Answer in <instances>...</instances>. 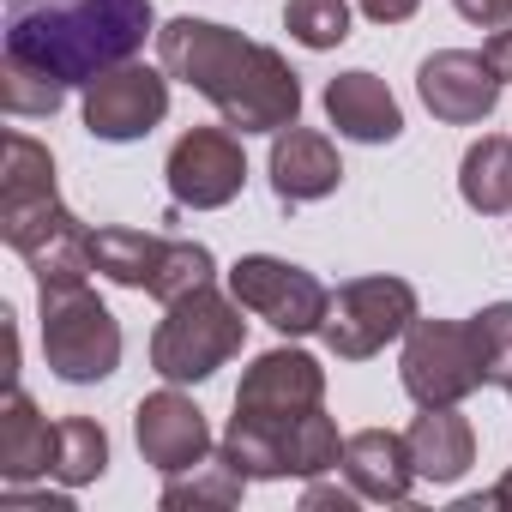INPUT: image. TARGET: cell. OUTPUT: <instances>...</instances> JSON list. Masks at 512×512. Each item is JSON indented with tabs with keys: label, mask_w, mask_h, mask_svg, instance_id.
Here are the masks:
<instances>
[{
	"label": "cell",
	"mask_w": 512,
	"mask_h": 512,
	"mask_svg": "<svg viewBox=\"0 0 512 512\" xmlns=\"http://www.w3.org/2000/svg\"><path fill=\"white\" fill-rule=\"evenodd\" d=\"M326 404V368L308 350H266L235 386V416L223 428V452L247 470V482H278L290 476L284 434Z\"/></svg>",
	"instance_id": "4"
},
{
	"label": "cell",
	"mask_w": 512,
	"mask_h": 512,
	"mask_svg": "<svg viewBox=\"0 0 512 512\" xmlns=\"http://www.w3.org/2000/svg\"><path fill=\"white\" fill-rule=\"evenodd\" d=\"M398 380L404 392L434 410V404H464L470 392L488 386V356L470 320H422L404 332V356H398Z\"/></svg>",
	"instance_id": "8"
},
{
	"label": "cell",
	"mask_w": 512,
	"mask_h": 512,
	"mask_svg": "<svg viewBox=\"0 0 512 512\" xmlns=\"http://www.w3.org/2000/svg\"><path fill=\"white\" fill-rule=\"evenodd\" d=\"M272 193L278 205H314L326 193H338L344 181V163H338V145L314 127H284L272 133Z\"/></svg>",
	"instance_id": "15"
},
{
	"label": "cell",
	"mask_w": 512,
	"mask_h": 512,
	"mask_svg": "<svg viewBox=\"0 0 512 512\" xmlns=\"http://www.w3.org/2000/svg\"><path fill=\"white\" fill-rule=\"evenodd\" d=\"M133 440H139V458H145L151 470H163V476H181V470H193L199 458L217 452L205 410H199L187 392H175V386L139 398V410H133Z\"/></svg>",
	"instance_id": "14"
},
{
	"label": "cell",
	"mask_w": 512,
	"mask_h": 512,
	"mask_svg": "<svg viewBox=\"0 0 512 512\" xmlns=\"http://www.w3.org/2000/svg\"><path fill=\"white\" fill-rule=\"evenodd\" d=\"M416 91H422V103H428L434 121H446V127H476V121L494 115L506 79L494 73V61H488L482 49H440V55L422 61Z\"/></svg>",
	"instance_id": "13"
},
{
	"label": "cell",
	"mask_w": 512,
	"mask_h": 512,
	"mask_svg": "<svg viewBox=\"0 0 512 512\" xmlns=\"http://www.w3.org/2000/svg\"><path fill=\"white\" fill-rule=\"evenodd\" d=\"M344 482L362 500L398 506L410 494V482H416L404 434H392V428H356V434H344Z\"/></svg>",
	"instance_id": "18"
},
{
	"label": "cell",
	"mask_w": 512,
	"mask_h": 512,
	"mask_svg": "<svg viewBox=\"0 0 512 512\" xmlns=\"http://www.w3.org/2000/svg\"><path fill=\"white\" fill-rule=\"evenodd\" d=\"M452 7H458L470 25H482V31H500V25H512V0H452Z\"/></svg>",
	"instance_id": "25"
},
{
	"label": "cell",
	"mask_w": 512,
	"mask_h": 512,
	"mask_svg": "<svg viewBox=\"0 0 512 512\" xmlns=\"http://www.w3.org/2000/svg\"><path fill=\"white\" fill-rule=\"evenodd\" d=\"M470 326H476L482 356H488V386H512V302L482 308Z\"/></svg>",
	"instance_id": "24"
},
{
	"label": "cell",
	"mask_w": 512,
	"mask_h": 512,
	"mask_svg": "<svg viewBox=\"0 0 512 512\" xmlns=\"http://www.w3.org/2000/svg\"><path fill=\"white\" fill-rule=\"evenodd\" d=\"M145 37H157L151 0H7L0 67H25L73 91L121 61H139Z\"/></svg>",
	"instance_id": "2"
},
{
	"label": "cell",
	"mask_w": 512,
	"mask_h": 512,
	"mask_svg": "<svg viewBox=\"0 0 512 512\" xmlns=\"http://www.w3.org/2000/svg\"><path fill=\"white\" fill-rule=\"evenodd\" d=\"M37 476H55V428L31 404V392L13 380L7 386V404H0V482L25 488Z\"/></svg>",
	"instance_id": "17"
},
{
	"label": "cell",
	"mask_w": 512,
	"mask_h": 512,
	"mask_svg": "<svg viewBox=\"0 0 512 512\" xmlns=\"http://www.w3.org/2000/svg\"><path fill=\"white\" fill-rule=\"evenodd\" d=\"M326 121L344 133V139H356V145H392L398 133H404V109H398V97L386 91V79H374V73H338L332 85H326Z\"/></svg>",
	"instance_id": "16"
},
{
	"label": "cell",
	"mask_w": 512,
	"mask_h": 512,
	"mask_svg": "<svg viewBox=\"0 0 512 512\" xmlns=\"http://www.w3.org/2000/svg\"><path fill=\"white\" fill-rule=\"evenodd\" d=\"M482 55H488V61H494V73H500V79L512 85V25H500V31H494V37L482 43Z\"/></svg>",
	"instance_id": "28"
},
{
	"label": "cell",
	"mask_w": 512,
	"mask_h": 512,
	"mask_svg": "<svg viewBox=\"0 0 512 512\" xmlns=\"http://www.w3.org/2000/svg\"><path fill=\"white\" fill-rule=\"evenodd\" d=\"M157 61L169 79L193 85L223 115V127H235L241 139L247 133H284L302 115L296 67L272 43H253L217 19H193V13L169 19L157 31Z\"/></svg>",
	"instance_id": "1"
},
{
	"label": "cell",
	"mask_w": 512,
	"mask_h": 512,
	"mask_svg": "<svg viewBox=\"0 0 512 512\" xmlns=\"http://www.w3.org/2000/svg\"><path fill=\"white\" fill-rule=\"evenodd\" d=\"M0 241L25 253L37 284H85L91 229L55 193V157L31 133H7V169H0Z\"/></svg>",
	"instance_id": "3"
},
{
	"label": "cell",
	"mask_w": 512,
	"mask_h": 512,
	"mask_svg": "<svg viewBox=\"0 0 512 512\" xmlns=\"http://www.w3.org/2000/svg\"><path fill=\"white\" fill-rule=\"evenodd\" d=\"M247 494V470L217 446L211 458H199L193 470H181V476H169V488H163V512H199V506H235Z\"/></svg>",
	"instance_id": "21"
},
{
	"label": "cell",
	"mask_w": 512,
	"mask_h": 512,
	"mask_svg": "<svg viewBox=\"0 0 512 512\" xmlns=\"http://www.w3.org/2000/svg\"><path fill=\"white\" fill-rule=\"evenodd\" d=\"M404 446H410V464H416V482H458L470 464H476V428L458 416V404H434L422 410L410 428H404Z\"/></svg>",
	"instance_id": "19"
},
{
	"label": "cell",
	"mask_w": 512,
	"mask_h": 512,
	"mask_svg": "<svg viewBox=\"0 0 512 512\" xmlns=\"http://www.w3.org/2000/svg\"><path fill=\"white\" fill-rule=\"evenodd\" d=\"M284 31L302 49H338L350 37V0H284Z\"/></svg>",
	"instance_id": "23"
},
{
	"label": "cell",
	"mask_w": 512,
	"mask_h": 512,
	"mask_svg": "<svg viewBox=\"0 0 512 512\" xmlns=\"http://www.w3.org/2000/svg\"><path fill=\"white\" fill-rule=\"evenodd\" d=\"M91 266L121 290L157 296L163 308L199 284H217V260H211L205 241H169V235H145V229H97Z\"/></svg>",
	"instance_id": "7"
},
{
	"label": "cell",
	"mask_w": 512,
	"mask_h": 512,
	"mask_svg": "<svg viewBox=\"0 0 512 512\" xmlns=\"http://www.w3.org/2000/svg\"><path fill=\"white\" fill-rule=\"evenodd\" d=\"M169 115V73L145 61H121L85 85V133L103 145H133Z\"/></svg>",
	"instance_id": "11"
},
{
	"label": "cell",
	"mask_w": 512,
	"mask_h": 512,
	"mask_svg": "<svg viewBox=\"0 0 512 512\" xmlns=\"http://www.w3.org/2000/svg\"><path fill=\"white\" fill-rule=\"evenodd\" d=\"M356 500H362V494H356L350 482L338 488V482H314V476H308V494H302V506H308V512H320V506H338V512H350Z\"/></svg>",
	"instance_id": "26"
},
{
	"label": "cell",
	"mask_w": 512,
	"mask_h": 512,
	"mask_svg": "<svg viewBox=\"0 0 512 512\" xmlns=\"http://www.w3.org/2000/svg\"><path fill=\"white\" fill-rule=\"evenodd\" d=\"M241 338H247L241 302L223 296L217 284H199V290H187L181 302H169L163 326L151 332V368H157L169 386H199V380H211L223 362L241 356Z\"/></svg>",
	"instance_id": "5"
},
{
	"label": "cell",
	"mask_w": 512,
	"mask_h": 512,
	"mask_svg": "<svg viewBox=\"0 0 512 512\" xmlns=\"http://www.w3.org/2000/svg\"><path fill=\"white\" fill-rule=\"evenodd\" d=\"M410 326H416V290L404 278H350L338 284L320 338L338 362H368Z\"/></svg>",
	"instance_id": "9"
},
{
	"label": "cell",
	"mask_w": 512,
	"mask_h": 512,
	"mask_svg": "<svg viewBox=\"0 0 512 512\" xmlns=\"http://www.w3.org/2000/svg\"><path fill=\"white\" fill-rule=\"evenodd\" d=\"M229 296L260 314L266 326H278L284 338H308L326 326V308H332V290L308 272V266H290L278 253H241L229 266Z\"/></svg>",
	"instance_id": "10"
},
{
	"label": "cell",
	"mask_w": 512,
	"mask_h": 512,
	"mask_svg": "<svg viewBox=\"0 0 512 512\" xmlns=\"http://www.w3.org/2000/svg\"><path fill=\"white\" fill-rule=\"evenodd\" d=\"M482 506H506V512H512V470H506V476H500V482H494L488 494H476V500H464V512H482Z\"/></svg>",
	"instance_id": "29"
},
{
	"label": "cell",
	"mask_w": 512,
	"mask_h": 512,
	"mask_svg": "<svg viewBox=\"0 0 512 512\" xmlns=\"http://www.w3.org/2000/svg\"><path fill=\"white\" fill-rule=\"evenodd\" d=\"M43 308V362L67 386H97L121 368V326L91 296V284H37Z\"/></svg>",
	"instance_id": "6"
},
{
	"label": "cell",
	"mask_w": 512,
	"mask_h": 512,
	"mask_svg": "<svg viewBox=\"0 0 512 512\" xmlns=\"http://www.w3.org/2000/svg\"><path fill=\"white\" fill-rule=\"evenodd\" d=\"M169 193L175 205H193V211H217L229 205L241 187H247V151H241V133L235 127H193L169 145Z\"/></svg>",
	"instance_id": "12"
},
{
	"label": "cell",
	"mask_w": 512,
	"mask_h": 512,
	"mask_svg": "<svg viewBox=\"0 0 512 512\" xmlns=\"http://www.w3.org/2000/svg\"><path fill=\"white\" fill-rule=\"evenodd\" d=\"M103 470H109V434H103V422H91V416L55 422V482L85 488Z\"/></svg>",
	"instance_id": "22"
},
{
	"label": "cell",
	"mask_w": 512,
	"mask_h": 512,
	"mask_svg": "<svg viewBox=\"0 0 512 512\" xmlns=\"http://www.w3.org/2000/svg\"><path fill=\"white\" fill-rule=\"evenodd\" d=\"M506 392H512V386H506Z\"/></svg>",
	"instance_id": "30"
},
{
	"label": "cell",
	"mask_w": 512,
	"mask_h": 512,
	"mask_svg": "<svg viewBox=\"0 0 512 512\" xmlns=\"http://www.w3.org/2000/svg\"><path fill=\"white\" fill-rule=\"evenodd\" d=\"M458 193H464V205L482 211V217L512 211V139H506V133H482V139L464 151V163H458Z\"/></svg>",
	"instance_id": "20"
},
{
	"label": "cell",
	"mask_w": 512,
	"mask_h": 512,
	"mask_svg": "<svg viewBox=\"0 0 512 512\" xmlns=\"http://www.w3.org/2000/svg\"><path fill=\"white\" fill-rule=\"evenodd\" d=\"M416 7H422V0H362V13L374 25H404V19H416Z\"/></svg>",
	"instance_id": "27"
}]
</instances>
